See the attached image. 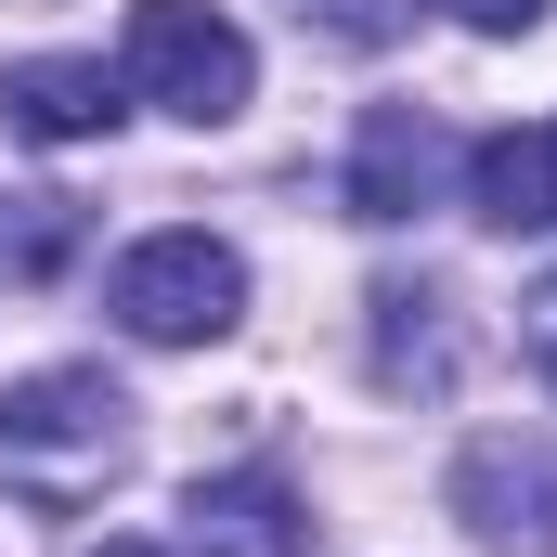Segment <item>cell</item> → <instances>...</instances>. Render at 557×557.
Here are the masks:
<instances>
[{
	"mask_svg": "<svg viewBox=\"0 0 557 557\" xmlns=\"http://www.w3.org/2000/svg\"><path fill=\"white\" fill-rule=\"evenodd\" d=\"M104 311L131 324L143 350H208V337H234L247 324V260L221 247V234H143L131 260L104 273Z\"/></svg>",
	"mask_w": 557,
	"mask_h": 557,
	"instance_id": "6da1fadb",
	"label": "cell"
},
{
	"mask_svg": "<svg viewBox=\"0 0 557 557\" xmlns=\"http://www.w3.org/2000/svg\"><path fill=\"white\" fill-rule=\"evenodd\" d=\"M131 78L143 104H169L182 131H221V117H247V91H260V52H247V26L234 13H208V0H131Z\"/></svg>",
	"mask_w": 557,
	"mask_h": 557,
	"instance_id": "7a4b0ae2",
	"label": "cell"
},
{
	"mask_svg": "<svg viewBox=\"0 0 557 557\" xmlns=\"http://www.w3.org/2000/svg\"><path fill=\"white\" fill-rule=\"evenodd\" d=\"M131 454V389L104 363H52L0 389V467H117Z\"/></svg>",
	"mask_w": 557,
	"mask_h": 557,
	"instance_id": "3957f363",
	"label": "cell"
},
{
	"mask_svg": "<svg viewBox=\"0 0 557 557\" xmlns=\"http://www.w3.org/2000/svg\"><path fill=\"white\" fill-rule=\"evenodd\" d=\"M454 519L493 557H557V441H467Z\"/></svg>",
	"mask_w": 557,
	"mask_h": 557,
	"instance_id": "277c9868",
	"label": "cell"
},
{
	"mask_svg": "<svg viewBox=\"0 0 557 557\" xmlns=\"http://www.w3.org/2000/svg\"><path fill=\"white\" fill-rule=\"evenodd\" d=\"M0 117L26 143H104L131 117V78L117 65H91V52H26L13 78H0Z\"/></svg>",
	"mask_w": 557,
	"mask_h": 557,
	"instance_id": "5b68a950",
	"label": "cell"
},
{
	"mask_svg": "<svg viewBox=\"0 0 557 557\" xmlns=\"http://www.w3.org/2000/svg\"><path fill=\"white\" fill-rule=\"evenodd\" d=\"M441 169H454V143L428 131L416 104H376L350 131V221H416V208H441Z\"/></svg>",
	"mask_w": 557,
	"mask_h": 557,
	"instance_id": "8992f818",
	"label": "cell"
},
{
	"mask_svg": "<svg viewBox=\"0 0 557 557\" xmlns=\"http://www.w3.org/2000/svg\"><path fill=\"white\" fill-rule=\"evenodd\" d=\"M182 532H195V557H311V506L273 467H234V480H195Z\"/></svg>",
	"mask_w": 557,
	"mask_h": 557,
	"instance_id": "52a82bcc",
	"label": "cell"
},
{
	"mask_svg": "<svg viewBox=\"0 0 557 557\" xmlns=\"http://www.w3.org/2000/svg\"><path fill=\"white\" fill-rule=\"evenodd\" d=\"M376 311V389H454V298L441 285H376L363 298Z\"/></svg>",
	"mask_w": 557,
	"mask_h": 557,
	"instance_id": "ba28073f",
	"label": "cell"
},
{
	"mask_svg": "<svg viewBox=\"0 0 557 557\" xmlns=\"http://www.w3.org/2000/svg\"><path fill=\"white\" fill-rule=\"evenodd\" d=\"M78 234H91L78 195H0V285H52L78 260Z\"/></svg>",
	"mask_w": 557,
	"mask_h": 557,
	"instance_id": "9c48e42d",
	"label": "cell"
},
{
	"mask_svg": "<svg viewBox=\"0 0 557 557\" xmlns=\"http://www.w3.org/2000/svg\"><path fill=\"white\" fill-rule=\"evenodd\" d=\"M298 26H324L337 52H376V39H403V0H298Z\"/></svg>",
	"mask_w": 557,
	"mask_h": 557,
	"instance_id": "30bf717a",
	"label": "cell"
},
{
	"mask_svg": "<svg viewBox=\"0 0 557 557\" xmlns=\"http://www.w3.org/2000/svg\"><path fill=\"white\" fill-rule=\"evenodd\" d=\"M519 350H532V376L557 389V273L532 285V298H519Z\"/></svg>",
	"mask_w": 557,
	"mask_h": 557,
	"instance_id": "8fae6325",
	"label": "cell"
},
{
	"mask_svg": "<svg viewBox=\"0 0 557 557\" xmlns=\"http://www.w3.org/2000/svg\"><path fill=\"white\" fill-rule=\"evenodd\" d=\"M454 26H480V39H532L545 26V0H441Z\"/></svg>",
	"mask_w": 557,
	"mask_h": 557,
	"instance_id": "7c38bea8",
	"label": "cell"
},
{
	"mask_svg": "<svg viewBox=\"0 0 557 557\" xmlns=\"http://www.w3.org/2000/svg\"><path fill=\"white\" fill-rule=\"evenodd\" d=\"M545 182H557V117H545Z\"/></svg>",
	"mask_w": 557,
	"mask_h": 557,
	"instance_id": "4fadbf2b",
	"label": "cell"
},
{
	"mask_svg": "<svg viewBox=\"0 0 557 557\" xmlns=\"http://www.w3.org/2000/svg\"><path fill=\"white\" fill-rule=\"evenodd\" d=\"M91 557H156V545H91Z\"/></svg>",
	"mask_w": 557,
	"mask_h": 557,
	"instance_id": "5bb4252c",
	"label": "cell"
}]
</instances>
